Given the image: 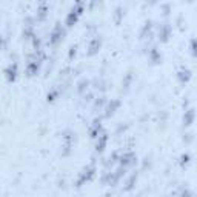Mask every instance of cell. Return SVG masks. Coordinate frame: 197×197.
Instances as JSON below:
<instances>
[{"instance_id": "6da1fadb", "label": "cell", "mask_w": 197, "mask_h": 197, "mask_svg": "<svg viewBox=\"0 0 197 197\" xmlns=\"http://www.w3.org/2000/svg\"><path fill=\"white\" fill-rule=\"evenodd\" d=\"M16 74H17V65L14 63H11L9 66H8V70H6V77H8V80H14L16 79Z\"/></svg>"}, {"instance_id": "7a4b0ae2", "label": "cell", "mask_w": 197, "mask_h": 197, "mask_svg": "<svg viewBox=\"0 0 197 197\" xmlns=\"http://www.w3.org/2000/svg\"><path fill=\"white\" fill-rule=\"evenodd\" d=\"M191 119H193V111H189V112H188V116H186V119H183V122H186L185 125H189Z\"/></svg>"}]
</instances>
